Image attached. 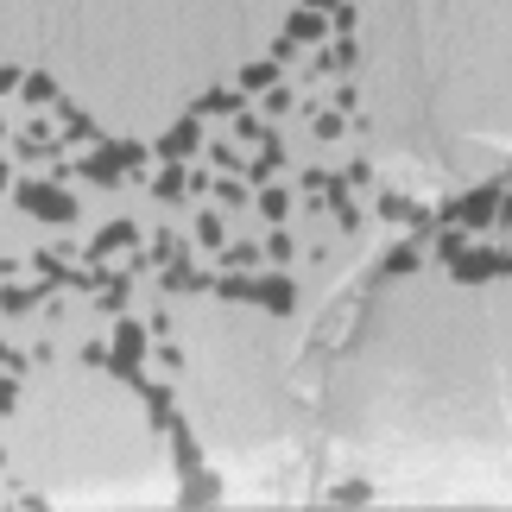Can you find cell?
Here are the masks:
<instances>
[{
	"mask_svg": "<svg viewBox=\"0 0 512 512\" xmlns=\"http://www.w3.org/2000/svg\"><path fill=\"white\" fill-rule=\"evenodd\" d=\"M159 361H165V367H171V373H177V367H184V348H171V342H165V336H159Z\"/></svg>",
	"mask_w": 512,
	"mask_h": 512,
	"instance_id": "obj_36",
	"label": "cell"
},
{
	"mask_svg": "<svg viewBox=\"0 0 512 512\" xmlns=\"http://www.w3.org/2000/svg\"><path fill=\"white\" fill-rule=\"evenodd\" d=\"M462 253H468V228H443L437 234V260L449 266V260H462Z\"/></svg>",
	"mask_w": 512,
	"mask_h": 512,
	"instance_id": "obj_25",
	"label": "cell"
},
{
	"mask_svg": "<svg viewBox=\"0 0 512 512\" xmlns=\"http://www.w3.org/2000/svg\"><path fill=\"white\" fill-rule=\"evenodd\" d=\"M215 266L222 272H260V241H228L215 253Z\"/></svg>",
	"mask_w": 512,
	"mask_h": 512,
	"instance_id": "obj_18",
	"label": "cell"
},
{
	"mask_svg": "<svg viewBox=\"0 0 512 512\" xmlns=\"http://www.w3.org/2000/svg\"><path fill=\"white\" fill-rule=\"evenodd\" d=\"M500 279H512V253H500Z\"/></svg>",
	"mask_w": 512,
	"mask_h": 512,
	"instance_id": "obj_40",
	"label": "cell"
},
{
	"mask_svg": "<svg viewBox=\"0 0 512 512\" xmlns=\"http://www.w3.org/2000/svg\"><path fill=\"white\" fill-rule=\"evenodd\" d=\"M285 32L298 38V45H323V38H329V13H310V7H298V13L285 19Z\"/></svg>",
	"mask_w": 512,
	"mask_h": 512,
	"instance_id": "obj_16",
	"label": "cell"
},
{
	"mask_svg": "<svg viewBox=\"0 0 512 512\" xmlns=\"http://www.w3.org/2000/svg\"><path fill=\"white\" fill-rule=\"evenodd\" d=\"M329 500H336V506H367V500H373V487H367V481H342Z\"/></svg>",
	"mask_w": 512,
	"mask_h": 512,
	"instance_id": "obj_27",
	"label": "cell"
},
{
	"mask_svg": "<svg viewBox=\"0 0 512 512\" xmlns=\"http://www.w3.org/2000/svg\"><path fill=\"white\" fill-rule=\"evenodd\" d=\"M19 95H26L32 108H51V102H64V95H57V83L45 70H26V83H19Z\"/></svg>",
	"mask_w": 512,
	"mask_h": 512,
	"instance_id": "obj_22",
	"label": "cell"
},
{
	"mask_svg": "<svg viewBox=\"0 0 512 512\" xmlns=\"http://www.w3.org/2000/svg\"><path fill=\"white\" fill-rule=\"evenodd\" d=\"M171 260H184V241H177V234H159V241H152V266H171Z\"/></svg>",
	"mask_w": 512,
	"mask_h": 512,
	"instance_id": "obj_28",
	"label": "cell"
},
{
	"mask_svg": "<svg viewBox=\"0 0 512 512\" xmlns=\"http://www.w3.org/2000/svg\"><path fill=\"white\" fill-rule=\"evenodd\" d=\"M291 253H298V247H291V234H285V228H272V234H266V260H272V266H285Z\"/></svg>",
	"mask_w": 512,
	"mask_h": 512,
	"instance_id": "obj_29",
	"label": "cell"
},
{
	"mask_svg": "<svg viewBox=\"0 0 512 512\" xmlns=\"http://www.w3.org/2000/svg\"><path fill=\"white\" fill-rule=\"evenodd\" d=\"M146 342H152V329H146V323L114 317V342H108V373H114V380H127V386H140V380H146V373H140Z\"/></svg>",
	"mask_w": 512,
	"mask_h": 512,
	"instance_id": "obj_4",
	"label": "cell"
},
{
	"mask_svg": "<svg viewBox=\"0 0 512 512\" xmlns=\"http://www.w3.org/2000/svg\"><path fill=\"white\" fill-rule=\"evenodd\" d=\"M0 140H7V121H0Z\"/></svg>",
	"mask_w": 512,
	"mask_h": 512,
	"instance_id": "obj_41",
	"label": "cell"
},
{
	"mask_svg": "<svg viewBox=\"0 0 512 512\" xmlns=\"http://www.w3.org/2000/svg\"><path fill=\"white\" fill-rule=\"evenodd\" d=\"M133 241H140V228H133V222H108V228L89 241V266H108V253H121V247H133Z\"/></svg>",
	"mask_w": 512,
	"mask_h": 512,
	"instance_id": "obj_11",
	"label": "cell"
},
{
	"mask_svg": "<svg viewBox=\"0 0 512 512\" xmlns=\"http://www.w3.org/2000/svg\"><path fill=\"white\" fill-rule=\"evenodd\" d=\"M83 177H89V184H121V177H127L121 140H95V152L83 159Z\"/></svg>",
	"mask_w": 512,
	"mask_h": 512,
	"instance_id": "obj_7",
	"label": "cell"
},
{
	"mask_svg": "<svg viewBox=\"0 0 512 512\" xmlns=\"http://www.w3.org/2000/svg\"><path fill=\"white\" fill-rule=\"evenodd\" d=\"M13 405H19V373H7V367H0V418H7Z\"/></svg>",
	"mask_w": 512,
	"mask_h": 512,
	"instance_id": "obj_31",
	"label": "cell"
},
{
	"mask_svg": "<svg viewBox=\"0 0 512 512\" xmlns=\"http://www.w3.org/2000/svg\"><path fill=\"white\" fill-rule=\"evenodd\" d=\"M196 241H203L209 253H222V247H228V228H222V215H215V209L196 215Z\"/></svg>",
	"mask_w": 512,
	"mask_h": 512,
	"instance_id": "obj_24",
	"label": "cell"
},
{
	"mask_svg": "<svg viewBox=\"0 0 512 512\" xmlns=\"http://www.w3.org/2000/svg\"><path fill=\"white\" fill-rule=\"evenodd\" d=\"M133 392L146 399V418H152V430H171V418H177V411H171V386H152V380H140Z\"/></svg>",
	"mask_w": 512,
	"mask_h": 512,
	"instance_id": "obj_17",
	"label": "cell"
},
{
	"mask_svg": "<svg viewBox=\"0 0 512 512\" xmlns=\"http://www.w3.org/2000/svg\"><path fill=\"white\" fill-rule=\"evenodd\" d=\"M260 108H266V114H285V108H291V89H285V83H272V89L260 95Z\"/></svg>",
	"mask_w": 512,
	"mask_h": 512,
	"instance_id": "obj_33",
	"label": "cell"
},
{
	"mask_svg": "<svg viewBox=\"0 0 512 512\" xmlns=\"http://www.w3.org/2000/svg\"><path fill=\"white\" fill-rule=\"evenodd\" d=\"M19 83H26V70H19V64H0V95H13Z\"/></svg>",
	"mask_w": 512,
	"mask_h": 512,
	"instance_id": "obj_35",
	"label": "cell"
},
{
	"mask_svg": "<svg viewBox=\"0 0 512 512\" xmlns=\"http://www.w3.org/2000/svg\"><path fill=\"white\" fill-rule=\"evenodd\" d=\"M209 165H215V171H241L247 159H241V152H234V146H209Z\"/></svg>",
	"mask_w": 512,
	"mask_h": 512,
	"instance_id": "obj_32",
	"label": "cell"
},
{
	"mask_svg": "<svg viewBox=\"0 0 512 512\" xmlns=\"http://www.w3.org/2000/svg\"><path fill=\"white\" fill-rule=\"evenodd\" d=\"M234 140H266V127H260V114H234Z\"/></svg>",
	"mask_w": 512,
	"mask_h": 512,
	"instance_id": "obj_30",
	"label": "cell"
},
{
	"mask_svg": "<svg viewBox=\"0 0 512 512\" xmlns=\"http://www.w3.org/2000/svg\"><path fill=\"white\" fill-rule=\"evenodd\" d=\"M38 298H51V279H38V285L0 279V317H26V310H38Z\"/></svg>",
	"mask_w": 512,
	"mask_h": 512,
	"instance_id": "obj_9",
	"label": "cell"
},
{
	"mask_svg": "<svg viewBox=\"0 0 512 512\" xmlns=\"http://www.w3.org/2000/svg\"><path fill=\"white\" fill-rule=\"evenodd\" d=\"M348 121H342V114H317V140H336V133H342Z\"/></svg>",
	"mask_w": 512,
	"mask_h": 512,
	"instance_id": "obj_34",
	"label": "cell"
},
{
	"mask_svg": "<svg viewBox=\"0 0 512 512\" xmlns=\"http://www.w3.org/2000/svg\"><path fill=\"white\" fill-rule=\"evenodd\" d=\"M253 203H260V215L272 228H285V215H291V190H279V184H260V196H253Z\"/></svg>",
	"mask_w": 512,
	"mask_h": 512,
	"instance_id": "obj_21",
	"label": "cell"
},
{
	"mask_svg": "<svg viewBox=\"0 0 512 512\" xmlns=\"http://www.w3.org/2000/svg\"><path fill=\"white\" fill-rule=\"evenodd\" d=\"M500 203H506L500 184H475L468 196H449L437 209V228H487V222H500Z\"/></svg>",
	"mask_w": 512,
	"mask_h": 512,
	"instance_id": "obj_3",
	"label": "cell"
},
{
	"mask_svg": "<svg viewBox=\"0 0 512 512\" xmlns=\"http://www.w3.org/2000/svg\"><path fill=\"white\" fill-rule=\"evenodd\" d=\"M304 7H310V13H336V0H304Z\"/></svg>",
	"mask_w": 512,
	"mask_h": 512,
	"instance_id": "obj_38",
	"label": "cell"
},
{
	"mask_svg": "<svg viewBox=\"0 0 512 512\" xmlns=\"http://www.w3.org/2000/svg\"><path fill=\"white\" fill-rule=\"evenodd\" d=\"M152 152H159V165L165 159H177V165L196 159V152H203V114H184L171 133H159V146H152Z\"/></svg>",
	"mask_w": 512,
	"mask_h": 512,
	"instance_id": "obj_5",
	"label": "cell"
},
{
	"mask_svg": "<svg viewBox=\"0 0 512 512\" xmlns=\"http://www.w3.org/2000/svg\"><path fill=\"white\" fill-rule=\"evenodd\" d=\"M418 266H424V253H418V241H399V247H392L386 260H380V272H386V279H399V272H418Z\"/></svg>",
	"mask_w": 512,
	"mask_h": 512,
	"instance_id": "obj_23",
	"label": "cell"
},
{
	"mask_svg": "<svg viewBox=\"0 0 512 512\" xmlns=\"http://www.w3.org/2000/svg\"><path fill=\"white\" fill-rule=\"evenodd\" d=\"M449 279H456V285H487V279H500V253H494V247H468L462 260H449Z\"/></svg>",
	"mask_w": 512,
	"mask_h": 512,
	"instance_id": "obj_6",
	"label": "cell"
},
{
	"mask_svg": "<svg viewBox=\"0 0 512 512\" xmlns=\"http://www.w3.org/2000/svg\"><path fill=\"white\" fill-rule=\"evenodd\" d=\"M95 310H102V317H121L127 310V272H108V279L95 285Z\"/></svg>",
	"mask_w": 512,
	"mask_h": 512,
	"instance_id": "obj_19",
	"label": "cell"
},
{
	"mask_svg": "<svg viewBox=\"0 0 512 512\" xmlns=\"http://www.w3.org/2000/svg\"><path fill=\"white\" fill-rule=\"evenodd\" d=\"M241 108H247V89L234 83V89H209V95H196V108H190V114H203V121H209V114H241Z\"/></svg>",
	"mask_w": 512,
	"mask_h": 512,
	"instance_id": "obj_15",
	"label": "cell"
},
{
	"mask_svg": "<svg viewBox=\"0 0 512 512\" xmlns=\"http://www.w3.org/2000/svg\"><path fill=\"white\" fill-rule=\"evenodd\" d=\"M152 196H159V203H184V196H190V171L177 159H165L159 177H152Z\"/></svg>",
	"mask_w": 512,
	"mask_h": 512,
	"instance_id": "obj_14",
	"label": "cell"
},
{
	"mask_svg": "<svg viewBox=\"0 0 512 512\" xmlns=\"http://www.w3.org/2000/svg\"><path fill=\"white\" fill-rule=\"evenodd\" d=\"M209 196H215V203H228V209L253 203V190H247V184H234V177H215V190H209Z\"/></svg>",
	"mask_w": 512,
	"mask_h": 512,
	"instance_id": "obj_26",
	"label": "cell"
},
{
	"mask_svg": "<svg viewBox=\"0 0 512 512\" xmlns=\"http://www.w3.org/2000/svg\"><path fill=\"white\" fill-rule=\"evenodd\" d=\"M13 203L32 215V222H51V228H70L76 222V196L57 184V177H26V184H13Z\"/></svg>",
	"mask_w": 512,
	"mask_h": 512,
	"instance_id": "obj_1",
	"label": "cell"
},
{
	"mask_svg": "<svg viewBox=\"0 0 512 512\" xmlns=\"http://www.w3.org/2000/svg\"><path fill=\"white\" fill-rule=\"evenodd\" d=\"M171 449H177V475H184V506H203V500L222 494V481L203 475V449H196L184 418H171Z\"/></svg>",
	"mask_w": 512,
	"mask_h": 512,
	"instance_id": "obj_2",
	"label": "cell"
},
{
	"mask_svg": "<svg viewBox=\"0 0 512 512\" xmlns=\"http://www.w3.org/2000/svg\"><path fill=\"white\" fill-rule=\"evenodd\" d=\"M500 222H506V228H512V190H506V203H500Z\"/></svg>",
	"mask_w": 512,
	"mask_h": 512,
	"instance_id": "obj_39",
	"label": "cell"
},
{
	"mask_svg": "<svg viewBox=\"0 0 512 512\" xmlns=\"http://www.w3.org/2000/svg\"><path fill=\"white\" fill-rule=\"evenodd\" d=\"M7 184H13V171H7V152H0V196H7Z\"/></svg>",
	"mask_w": 512,
	"mask_h": 512,
	"instance_id": "obj_37",
	"label": "cell"
},
{
	"mask_svg": "<svg viewBox=\"0 0 512 512\" xmlns=\"http://www.w3.org/2000/svg\"><path fill=\"white\" fill-rule=\"evenodd\" d=\"M279 70H285L279 57H253V64L241 70V89H247V95H266L272 83H279Z\"/></svg>",
	"mask_w": 512,
	"mask_h": 512,
	"instance_id": "obj_20",
	"label": "cell"
},
{
	"mask_svg": "<svg viewBox=\"0 0 512 512\" xmlns=\"http://www.w3.org/2000/svg\"><path fill=\"white\" fill-rule=\"evenodd\" d=\"M57 127H64V146H95L102 133H95V121L83 108H70V102H57Z\"/></svg>",
	"mask_w": 512,
	"mask_h": 512,
	"instance_id": "obj_12",
	"label": "cell"
},
{
	"mask_svg": "<svg viewBox=\"0 0 512 512\" xmlns=\"http://www.w3.org/2000/svg\"><path fill=\"white\" fill-rule=\"evenodd\" d=\"M215 298H228V304H253V291H260V272H215Z\"/></svg>",
	"mask_w": 512,
	"mask_h": 512,
	"instance_id": "obj_13",
	"label": "cell"
},
{
	"mask_svg": "<svg viewBox=\"0 0 512 512\" xmlns=\"http://www.w3.org/2000/svg\"><path fill=\"white\" fill-rule=\"evenodd\" d=\"M380 215H386V222H399V228H411V234L437 222V215H430L424 203H411V196H399V190H386V196H380Z\"/></svg>",
	"mask_w": 512,
	"mask_h": 512,
	"instance_id": "obj_10",
	"label": "cell"
},
{
	"mask_svg": "<svg viewBox=\"0 0 512 512\" xmlns=\"http://www.w3.org/2000/svg\"><path fill=\"white\" fill-rule=\"evenodd\" d=\"M253 304L272 310V317H291V310H298V285H291L285 272H260V291H253Z\"/></svg>",
	"mask_w": 512,
	"mask_h": 512,
	"instance_id": "obj_8",
	"label": "cell"
}]
</instances>
